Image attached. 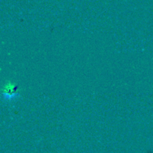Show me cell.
Listing matches in <instances>:
<instances>
[{
  "instance_id": "obj_1",
  "label": "cell",
  "mask_w": 153,
  "mask_h": 153,
  "mask_svg": "<svg viewBox=\"0 0 153 153\" xmlns=\"http://www.w3.org/2000/svg\"><path fill=\"white\" fill-rule=\"evenodd\" d=\"M17 88L12 82H7L2 88V94L6 98H13L17 94Z\"/></svg>"
}]
</instances>
